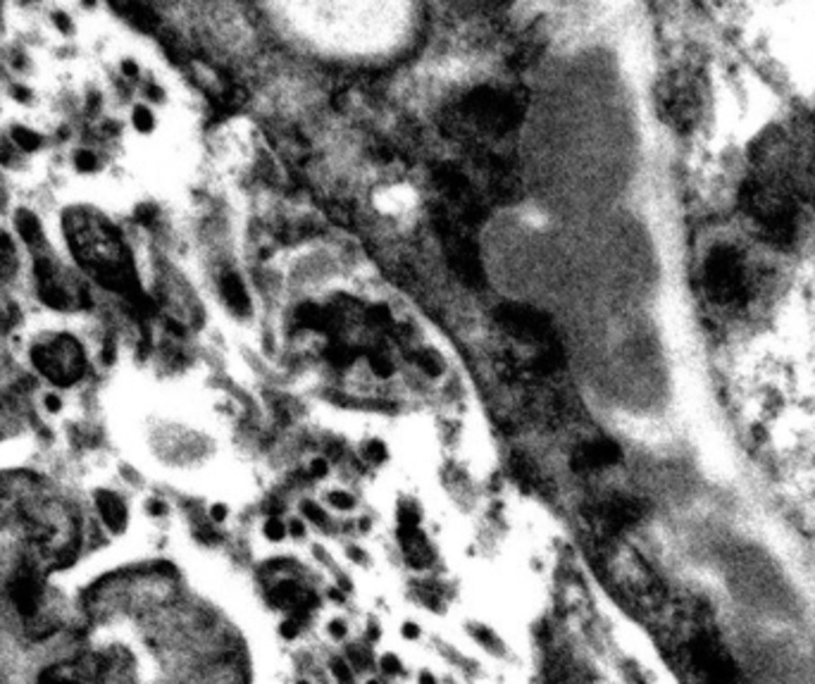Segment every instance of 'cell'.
I'll use <instances>...</instances> for the list:
<instances>
[{
    "instance_id": "6da1fadb",
    "label": "cell",
    "mask_w": 815,
    "mask_h": 684,
    "mask_svg": "<svg viewBox=\"0 0 815 684\" xmlns=\"http://www.w3.org/2000/svg\"><path fill=\"white\" fill-rule=\"evenodd\" d=\"M744 229L782 255L815 231V112H789L749 143L739 169Z\"/></svg>"
},
{
    "instance_id": "7a4b0ae2",
    "label": "cell",
    "mask_w": 815,
    "mask_h": 684,
    "mask_svg": "<svg viewBox=\"0 0 815 684\" xmlns=\"http://www.w3.org/2000/svg\"><path fill=\"white\" fill-rule=\"evenodd\" d=\"M785 258L751 231L720 238L708 246L698 263L697 287L701 300L723 320L744 322L756 315L777 287V260Z\"/></svg>"
},
{
    "instance_id": "3957f363",
    "label": "cell",
    "mask_w": 815,
    "mask_h": 684,
    "mask_svg": "<svg viewBox=\"0 0 815 684\" xmlns=\"http://www.w3.org/2000/svg\"><path fill=\"white\" fill-rule=\"evenodd\" d=\"M17 360L39 386L82 396L100 370L93 329L79 317H41L20 334Z\"/></svg>"
},
{
    "instance_id": "277c9868",
    "label": "cell",
    "mask_w": 815,
    "mask_h": 684,
    "mask_svg": "<svg viewBox=\"0 0 815 684\" xmlns=\"http://www.w3.org/2000/svg\"><path fill=\"white\" fill-rule=\"evenodd\" d=\"M91 517L98 530L122 534L132 520V506L117 487H98L91 494Z\"/></svg>"
},
{
    "instance_id": "5b68a950",
    "label": "cell",
    "mask_w": 815,
    "mask_h": 684,
    "mask_svg": "<svg viewBox=\"0 0 815 684\" xmlns=\"http://www.w3.org/2000/svg\"><path fill=\"white\" fill-rule=\"evenodd\" d=\"M329 671L334 675V680L339 684H353V668L346 658H334L332 663H329Z\"/></svg>"
},
{
    "instance_id": "8992f818",
    "label": "cell",
    "mask_w": 815,
    "mask_h": 684,
    "mask_svg": "<svg viewBox=\"0 0 815 684\" xmlns=\"http://www.w3.org/2000/svg\"><path fill=\"white\" fill-rule=\"evenodd\" d=\"M382 671H384V675H389V678H396V675H401V672H403V665H401V661H398L396 656H384L382 658Z\"/></svg>"
},
{
    "instance_id": "52a82bcc",
    "label": "cell",
    "mask_w": 815,
    "mask_h": 684,
    "mask_svg": "<svg viewBox=\"0 0 815 684\" xmlns=\"http://www.w3.org/2000/svg\"><path fill=\"white\" fill-rule=\"evenodd\" d=\"M420 684H439V682H437V678H434V675L425 672V675H420Z\"/></svg>"
},
{
    "instance_id": "ba28073f",
    "label": "cell",
    "mask_w": 815,
    "mask_h": 684,
    "mask_svg": "<svg viewBox=\"0 0 815 684\" xmlns=\"http://www.w3.org/2000/svg\"><path fill=\"white\" fill-rule=\"evenodd\" d=\"M365 684H384V682H382V680H379V678H369Z\"/></svg>"
},
{
    "instance_id": "9c48e42d",
    "label": "cell",
    "mask_w": 815,
    "mask_h": 684,
    "mask_svg": "<svg viewBox=\"0 0 815 684\" xmlns=\"http://www.w3.org/2000/svg\"><path fill=\"white\" fill-rule=\"evenodd\" d=\"M296 684H313V680H308V678H300V680H299V682H296Z\"/></svg>"
}]
</instances>
